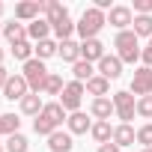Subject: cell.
I'll return each instance as SVG.
<instances>
[{
	"label": "cell",
	"mask_w": 152,
	"mask_h": 152,
	"mask_svg": "<svg viewBox=\"0 0 152 152\" xmlns=\"http://www.w3.org/2000/svg\"><path fill=\"white\" fill-rule=\"evenodd\" d=\"M107 24V15L102 12V9H96V6H90L84 15H81V21H78V33H81V39L87 42V39H99V30Z\"/></svg>",
	"instance_id": "obj_1"
},
{
	"label": "cell",
	"mask_w": 152,
	"mask_h": 152,
	"mask_svg": "<svg viewBox=\"0 0 152 152\" xmlns=\"http://www.w3.org/2000/svg\"><path fill=\"white\" fill-rule=\"evenodd\" d=\"M116 57L122 60V63H134L143 51H140V42H137V36H134V30H122V33H116Z\"/></svg>",
	"instance_id": "obj_2"
},
{
	"label": "cell",
	"mask_w": 152,
	"mask_h": 152,
	"mask_svg": "<svg viewBox=\"0 0 152 152\" xmlns=\"http://www.w3.org/2000/svg\"><path fill=\"white\" fill-rule=\"evenodd\" d=\"M24 81H27V87H30V93H42V87H45V81H48V69H45V63L42 60H30V63H24Z\"/></svg>",
	"instance_id": "obj_3"
},
{
	"label": "cell",
	"mask_w": 152,
	"mask_h": 152,
	"mask_svg": "<svg viewBox=\"0 0 152 152\" xmlns=\"http://www.w3.org/2000/svg\"><path fill=\"white\" fill-rule=\"evenodd\" d=\"M84 93H87V87H84L81 81L66 84V90H63V96H60L63 110H66V113H78V110H81V99H84Z\"/></svg>",
	"instance_id": "obj_4"
},
{
	"label": "cell",
	"mask_w": 152,
	"mask_h": 152,
	"mask_svg": "<svg viewBox=\"0 0 152 152\" xmlns=\"http://www.w3.org/2000/svg\"><path fill=\"white\" fill-rule=\"evenodd\" d=\"M113 110H116V116L128 125V119H134V113H137V102H134V96H131L128 90L113 93Z\"/></svg>",
	"instance_id": "obj_5"
},
{
	"label": "cell",
	"mask_w": 152,
	"mask_h": 152,
	"mask_svg": "<svg viewBox=\"0 0 152 152\" xmlns=\"http://www.w3.org/2000/svg\"><path fill=\"white\" fill-rule=\"evenodd\" d=\"M128 93H134L137 99L152 96V69H149V66H140V69L134 72V78H131V90H128Z\"/></svg>",
	"instance_id": "obj_6"
},
{
	"label": "cell",
	"mask_w": 152,
	"mask_h": 152,
	"mask_svg": "<svg viewBox=\"0 0 152 152\" xmlns=\"http://www.w3.org/2000/svg\"><path fill=\"white\" fill-rule=\"evenodd\" d=\"M3 96H6L9 102H21L24 96H30V87H27V81H24V75H9V81H6V87H3Z\"/></svg>",
	"instance_id": "obj_7"
},
{
	"label": "cell",
	"mask_w": 152,
	"mask_h": 152,
	"mask_svg": "<svg viewBox=\"0 0 152 152\" xmlns=\"http://www.w3.org/2000/svg\"><path fill=\"white\" fill-rule=\"evenodd\" d=\"M42 12H45V3H42V0H27V3H18V6H15V18H18V21H30V24H33Z\"/></svg>",
	"instance_id": "obj_8"
},
{
	"label": "cell",
	"mask_w": 152,
	"mask_h": 152,
	"mask_svg": "<svg viewBox=\"0 0 152 152\" xmlns=\"http://www.w3.org/2000/svg\"><path fill=\"white\" fill-rule=\"evenodd\" d=\"M99 75H102V78H107V81H116L119 75H122V60L113 57V54H104L102 63H99Z\"/></svg>",
	"instance_id": "obj_9"
},
{
	"label": "cell",
	"mask_w": 152,
	"mask_h": 152,
	"mask_svg": "<svg viewBox=\"0 0 152 152\" xmlns=\"http://www.w3.org/2000/svg\"><path fill=\"white\" fill-rule=\"evenodd\" d=\"M45 21L51 24V30L63 21H69V9L63 3H57V0H45Z\"/></svg>",
	"instance_id": "obj_10"
},
{
	"label": "cell",
	"mask_w": 152,
	"mask_h": 152,
	"mask_svg": "<svg viewBox=\"0 0 152 152\" xmlns=\"http://www.w3.org/2000/svg\"><path fill=\"white\" fill-rule=\"evenodd\" d=\"M107 24H113V27L122 33V30H128V24H134V15H131L128 6H113L110 15H107Z\"/></svg>",
	"instance_id": "obj_11"
},
{
	"label": "cell",
	"mask_w": 152,
	"mask_h": 152,
	"mask_svg": "<svg viewBox=\"0 0 152 152\" xmlns=\"http://www.w3.org/2000/svg\"><path fill=\"white\" fill-rule=\"evenodd\" d=\"M102 57H104V45H102L99 39L81 42V60H87V63H102Z\"/></svg>",
	"instance_id": "obj_12"
},
{
	"label": "cell",
	"mask_w": 152,
	"mask_h": 152,
	"mask_svg": "<svg viewBox=\"0 0 152 152\" xmlns=\"http://www.w3.org/2000/svg\"><path fill=\"white\" fill-rule=\"evenodd\" d=\"M90 113L96 116V119H102V122H110V113H116L113 110V99H93V104H90Z\"/></svg>",
	"instance_id": "obj_13"
},
{
	"label": "cell",
	"mask_w": 152,
	"mask_h": 152,
	"mask_svg": "<svg viewBox=\"0 0 152 152\" xmlns=\"http://www.w3.org/2000/svg\"><path fill=\"white\" fill-rule=\"evenodd\" d=\"M72 146H75V140H72L69 131H54L48 137V149L51 152H72Z\"/></svg>",
	"instance_id": "obj_14"
},
{
	"label": "cell",
	"mask_w": 152,
	"mask_h": 152,
	"mask_svg": "<svg viewBox=\"0 0 152 152\" xmlns=\"http://www.w3.org/2000/svg\"><path fill=\"white\" fill-rule=\"evenodd\" d=\"M66 125H69V134H87L90 128H93V122L87 119V113H69V119H66Z\"/></svg>",
	"instance_id": "obj_15"
},
{
	"label": "cell",
	"mask_w": 152,
	"mask_h": 152,
	"mask_svg": "<svg viewBox=\"0 0 152 152\" xmlns=\"http://www.w3.org/2000/svg\"><path fill=\"white\" fill-rule=\"evenodd\" d=\"M42 116H45V119H48L54 128H60V125H63V119H69L60 102H51V104H45V107H42Z\"/></svg>",
	"instance_id": "obj_16"
},
{
	"label": "cell",
	"mask_w": 152,
	"mask_h": 152,
	"mask_svg": "<svg viewBox=\"0 0 152 152\" xmlns=\"http://www.w3.org/2000/svg\"><path fill=\"white\" fill-rule=\"evenodd\" d=\"M84 87H87V93H90V96H96V99H104V96L110 93V81H107V78H102V75L90 78Z\"/></svg>",
	"instance_id": "obj_17"
},
{
	"label": "cell",
	"mask_w": 152,
	"mask_h": 152,
	"mask_svg": "<svg viewBox=\"0 0 152 152\" xmlns=\"http://www.w3.org/2000/svg\"><path fill=\"white\" fill-rule=\"evenodd\" d=\"M48 33H51V24L45 18H36L33 24H27V39L30 42H42V39H48Z\"/></svg>",
	"instance_id": "obj_18"
},
{
	"label": "cell",
	"mask_w": 152,
	"mask_h": 152,
	"mask_svg": "<svg viewBox=\"0 0 152 152\" xmlns=\"http://www.w3.org/2000/svg\"><path fill=\"white\" fill-rule=\"evenodd\" d=\"M90 134H93V140H96L99 146H102V143H110V140H113V128H110V122H102V119H96V122H93Z\"/></svg>",
	"instance_id": "obj_19"
},
{
	"label": "cell",
	"mask_w": 152,
	"mask_h": 152,
	"mask_svg": "<svg viewBox=\"0 0 152 152\" xmlns=\"http://www.w3.org/2000/svg\"><path fill=\"white\" fill-rule=\"evenodd\" d=\"M57 54H60L66 63H72V66H75V63L81 60V45L75 42V39H66V42H60V51H57Z\"/></svg>",
	"instance_id": "obj_20"
},
{
	"label": "cell",
	"mask_w": 152,
	"mask_h": 152,
	"mask_svg": "<svg viewBox=\"0 0 152 152\" xmlns=\"http://www.w3.org/2000/svg\"><path fill=\"white\" fill-rule=\"evenodd\" d=\"M3 36L9 39V45H18V42H27V27L18 24V21H9L3 27Z\"/></svg>",
	"instance_id": "obj_21"
},
{
	"label": "cell",
	"mask_w": 152,
	"mask_h": 152,
	"mask_svg": "<svg viewBox=\"0 0 152 152\" xmlns=\"http://www.w3.org/2000/svg\"><path fill=\"white\" fill-rule=\"evenodd\" d=\"M134 140H137V131H134L131 125H125V122H122V125H116V128H113V143H116V146H131Z\"/></svg>",
	"instance_id": "obj_22"
},
{
	"label": "cell",
	"mask_w": 152,
	"mask_h": 152,
	"mask_svg": "<svg viewBox=\"0 0 152 152\" xmlns=\"http://www.w3.org/2000/svg\"><path fill=\"white\" fill-rule=\"evenodd\" d=\"M42 99H39V93H30V96H24L21 99V113H27V116H39L42 113Z\"/></svg>",
	"instance_id": "obj_23"
},
{
	"label": "cell",
	"mask_w": 152,
	"mask_h": 152,
	"mask_svg": "<svg viewBox=\"0 0 152 152\" xmlns=\"http://www.w3.org/2000/svg\"><path fill=\"white\" fill-rule=\"evenodd\" d=\"M18 125H21V119L15 116V113H0V137H12V134H18Z\"/></svg>",
	"instance_id": "obj_24"
},
{
	"label": "cell",
	"mask_w": 152,
	"mask_h": 152,
	"mask_svg": "<svg viewBox=\"0 0 152 152\" xmlns=\"http://www.w3.org/2000/svg\"><path fill=\"white\" fill-rule=\"evenodd\" d=\"M60 51V42H54V39H42V42H36V60H48V57H54Z\"/></svg>",
	"instance_id": "obj_25"
},
{
	"label": "cell",
	"mask_w": 152,
	"mask_h": 152,
	"mask_svg": "<svg viewBox=\"0 0 152 152\" xmlns=\"http://www.w3.org/2000/svg\"><path fill=\"white\" fill-rule=\"evenodd\" d=\"M134 36L140 39V36H149L152 39V15H134Z\"/></svg>",
	"instance_id": "obj_26"
},
{
	"label": "cell",
	"mask_w": 152,
	"mask_h": 152,
	"mask_svg": "<svg viewBox=\"0 0 152 152\" xmlns=\"http://www.w3.org/2000/svg\"><path fill=\"white\" fill-rule=\"evenodd\" d=\"M63 90H66L63 78H60L57 72H51V75H48V81H45V87H42V93H48V96H63Z\"/></svg>",
	"instance_id": "obj_27"
},
{
	"label": "cell",
	"mask_w": 152,
	"mask_h": 152,
	"mask_svg": "<svg viewBox=\"0 0 152 152\" xmlns=\"http://www.w3.org/2000/svg\"><path fill=\"white\" fill-rule=\"evenodd\" d=\"M72 72H75V81H90V78H96V72H93V63H87V60H78L72 66Z\"/></svg>",
	"instance_id": "obj_28"
},
{
	"label": "cell",
	"mask_w": 152,
	"mask_h": 152,
	"mask_svg": "<svg viewBox=\"0 0 152 152\" xmlns=\"http://www.w3.org/2000/svg\"><path fill=\"white\" fill-rule=\"evenodd\" d=\"M33 54H36V48L30 45V39H27V42L12 45V57H15V60H21V63H30V60H33Z\"/></svg>",
	"instance_id": "obj_29"
},
{
	"label": "cell",
	"mask_w": 152,
	"mask_h": 152,
	"mask_svg": "<svg viewBox=\"0 0 152 152\" xmlns=\"http://www.w3.org/2000/svg\"><path fill=\"white\" fill-rule=\"evenodd\" d=\"M6 152H27L30 149V140L24 137V134H12V137H6Z\"/></svg>",
	"instance_id": "obj_30"
},
{
	"label": "cell",
	"mask_w": 152,
	"mask_h": 152,
	"mask_svg": "<svg viewBox=\"0 0 152 152\" xmlns=\"http://www.w3.org/2000/svg\"><path fill=\"white\" fill-rule=\"evenodd\" d=\"M137 143H143V149H152V122L137 128Z\"/></svg>",
	"instance_id": "obj_31"
},
{
	"label": "cell",
	"mask_w": 152,
	"mask_h": 152,
	"mask_svg": "<svg viewBox=\"0 0 152 152\" xmlns=\"http://www.w3.org/2000/svg\"><path fill=\"white\" fill-rule=\"evenodd\" d=\"M137 113H140L143 119H152V96H143V99H137Z\"/></svg>",
	"instance_id": "obj_32"
},
{
	"label": "cell",
	"mask_w": 152,
	"mask_h": 152,
	"mask_svg": "<svg viewBox=\"0 0 152 152\" xmlns=\"http://www.w3.org/2000/svg\"><path fill=\"white\" fill-rule=\"evenodd\" d=\"M134 12L137 15H152V0H134Z\"/></svg>",
	"instance_id": "obj_33"
},
{
	"label": "cell",
	"mask_w": 152,
	"mask_h": 152,
	"mask_svg": "<svg viewBox=\"0 0 152 152\" xmlns=\"http://www.w3.org/2000/svg\"><path fill=\"white\" fill-rule=\"evenodd\" d=\"M140 57H143V66H149V69H152V39H149V45L143 48V54H140Z\"/></svg>",
	"instance_id": "obj_34"
},
{
	"label": "cell",
	"mask_w": 152,
	"mask_h": 152,
	"mask_svg": "<svg viewBox=\"0 0 152 152\" xmlns=\"http://www.w3.org/2000/svg\"><path fill=\"white\" fill-rule=\"evenodd\" d=\"M99 152H119V146L110 140V143H102V146H99Z\"/></svg>",
	"instance_id": "obj_35"
},
{
	"label": "cell",
	"mask_w": 152,
	"mask_h": 152,
	"mask_svg": "<svg viewBox=\"0 0 152 152\" xmlns=\"http://www.w3.org/2000/svg\"><path fill=\"white\" fill-rule=\"evenodd\" d=\"M6 81H9V72H6L3 66H0V90H3V87H6Z\"/></svg>",
	"instance_id": "obj_36"
},
{
	"label": "cell",
	"mask_w": 152,
	"mask_h": 152,
	"mask_svg": "<svg viewBox=\"0 0 152 152\" xmlns=\"http://www.w3.org/2000/svg\"><path fill=\"white\" fill-rule=\"evenodd\" d=\"M0 66H3V48H0Z\"/></svg>",
	"instance_id": "obj_37"
},
{
	"label": "cell",
	"mask_w": 152,
	"mask_h": 152,
	"mask_svg": "<svg viewBox=\"0 0 152 152\" xmlns=\"http://www.w3.org/2000/svg\"><path fill=\"white\" fill-rule=\"evenodd\" d=\"M0 152H6V146H3V143H0Z\"/></svg>",
	"instance_id": "obj_38"
},
{
	"label": "cell",
	"mask_w": 152,
	"mask_h": 152,
	"mask_svg": "<svg viewBox=\"0 0 152 152\" xmlns=\"http://www.w3.org/2000/svg\"><path fill=\"white\" fill-rule=\"evenodd\" d=\"M0 15H3V3H0Z\"/></svg>",
	"instance_id": "obj_39"
},
{
	"label": "cell",
	"mask_w": 152,
	"mask_h": 152,
	"mask_svg": "<svg viewBox=\"0 0 152 152\" xmlns=\"http://www.w3.org/2000/svg\"><path fill=\"white\" fill-rule=\"evenodd\" d=\"M143 152H149V149H143Z\"/></svg>",
	"instance_id": "obj_40"
},
{
	"label": "cell",
	"mask_w": 152,
	"mask_h": 152,
	"mask_svg": "<svg viewBox=\"0 0 152 152\" xmlns=\"http://www.w3.org/2000/svg\"><path fill=\"white\" fill-rule=\"evenodd\" d=\"M149 152H152V149H149Z\"/></svg>",
	"instance_id": "obj_41"
}]
</instances>
